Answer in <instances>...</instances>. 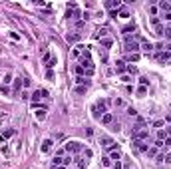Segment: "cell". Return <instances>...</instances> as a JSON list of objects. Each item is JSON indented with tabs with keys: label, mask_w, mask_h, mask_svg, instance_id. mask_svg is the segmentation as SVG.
Returning a JSON list of instances; mask_svg holds the SVG:
<instances>
[{
	"label": "cell",
	"mask_w": 171,
	"mask_h": 169,
	"mask_svg": "<svg viewBox=\"0 0 171 169\" xmlns=\"http://www.w3.org/2000/svg\"><path fill=\"white\" fill-rule=\"evenodd\" d=\"M80 66L86 70V76H94L96 68H94V62H91V56H90V52H88V50L80 56Z\"/></svg>",
	"instance_id": "cell-1"
},
{
	"label": "cell",
	"mask_w": 171,
	"mask_h": 169,
	"mask_svg": "<svg viewBox=\"0 0 171 169\" xmlns=\"http://www.w3.org/2000/svg\"><path fill=\"white\" fill-rule=\"evenodd\" d=\"M124 50H126V54H139L141 52V44L133 40L131 36H126V46H124Z\"/></svg>",
	"instance_id": "cell-2"
},
{
	"label": "cell",
	"mask_w": 171,
	"mask_h": 169,
	"mask_svg": "<svg viewBox=\"0 0 171 169\" xmlns=\"http://www.w3.org/2000/svg\"><path fill=\"white\" fill-rule=\"evenodd\" d=\"M107 100H98L96 101V105L91 108V112H94V117H102L103 113H107Z\"/></svg>",
	"instance_id": "cell-3"
},
{
	"label": "cell",
	"mask_w": 171,
	"mask_h": 169,
	"mask_svg": "<svg viewBox=\"0 0 171 169\" xmlns=\"http://www.w3.org/2000/svg\"><path fill=\"white\" fill-rule=\"evenodd\" d=\"M64 149L68 151L70 155H78V153H82V149H84V147H82L80 141H68V143L64 145Z\"/></svg>",
	"instance_id": "cell-4"
},
{
	"label": "cell",
	"mask_w": 171,
	"mask_h": 169,
	"mask_svg": "<svg viewBox=\"0 0 171 169\" xmlns=\"http://www.w3.org/2000/svg\"><path fill=\"white\" fill-rule=\"evenodd\" d=\"M100 145L103 147V149H117V143H115L114 139L110 137V135H100Z\"/></svg>",
	"instance_id": "cell-5"
},
{
	"label": "cell",
	"mask_w": 171,
	"mask_h": 169,
	"mask_svg": "<svg viewBox=\"0 0 171 169\" xmlns=\"http://www.w3.org/2000/svg\"><path fill=\"white\" fill-rule=\"evenodd\" d=\"M147 137H149V129H147V127H143V129H139V131H133V133H131V139H133V141H145Z\"/></svg>",
	"instance_id": "cell-6"
},
{
	"label": "cell",
	"mask_w": 171,
	"mask_h": 169,
	"mask_svg": "<svg viewBox=\"0 0 171 169\" xmlns=\"http://www.w3.org/2000/svg\"><path fill=\"white\" fill-rule=\"evenodd\" d=\"M42 98H48V91L44 90V88H40V90H36L32 96H30V100H32V103L34 105H38V101L42 100Z\"/></svg>",
	"instance_id": "cell-7"
},
{
	"label": "cell",
	"mask_w": 171,
	"mask_h": 169,
	"mask_svg": "<svg viewBox=\"0 0 171 169\" xmlns=\"http://www.w3.org/2000/svg\"><path fill=\"white\" fill-rule=\"evenodd\" d=\"M155 60H157L159 64H167V62H171V52H167V50H161V52H157V54H155Z\"/></svg>",
	"instance_id": "cell-8"
},
{
	"label": "cell",
	"mask_w": 171,
	"mask_h": 169,
	"mask_svg": "<svg viewBox=\"0 0 171 169\" xmlns=\"http://www.w3.org/2000/svg\"><path fill=\"white\" fill-rule=\"evenodd\" d=\"M74 163L78 169H86L88 167V159L86 157H80V155H74Z\"/></svg>",
	"instance_id": "cell-9"
},
{
	"label": "cell",
	"mask_w": 171,
	"mask_h": 169,
	"mask_svg": "<svg viewBox=\"0 0 171 169\" xmlns=\"http://www.w3.org/2000/svg\"><path fill=\"white\" fill-rule=\"evenodd\" d=\"M151 24H153V28H155V34H157V36H163V26H161V22H159L157 16L151 18Z\"/></svg>",
	"instance_id": "cell-10"
},
{
	"label": "cell",
	"mask_w": 171,
	"mask_h": 169,
	"mask_svg": "<svg viewBox=\"0 0 171 169\" xmlns=\"http://www.w3.org/2000/svg\"><path fill=\"white\" fill-rule=\"evenodd\" d=\"M157 8H159V10H163V14H169V12H171V4L167 2V0H159Z\"/></svg>",
	"instance_id": "cell-11"
},
{
	"label": "cell",
	"mask_w": 171,
	"mask_h": 169,
	"mask_svg": "<svg viewBox=\"0 0 171 169\" xmlns=\"http://www.w3.org/2000/svg\"><path fill=\"white\" fill-rule=\"evenodd\" d=\"M52 145H54V141H52V139H44V141H42V145H40V151H42V153H48V151L52 149Z\"/></svg>",
	"instance_id": "cell-12"
},
{
	"label": "cell",
	"mask_w": 171,
	"mask_h": 169,
	"mask_svg": "<svg viewBox=\"0 0 171 169\" xmlns=\"http://www.w3.org/2000/svg\"><path fill=\"white\" fill-rule=\"evenodd\" d=\"M46 112H48L46 108H36V112H34L36 119H38V122H44L46 119Z\"/></svg>",
	"instance_id": "cell-13"
},
{
	"label": "cell",
	"mask_w": 171,
	"mask_h": 169,
	"mask_svg": "<svg viewBox=\"0 0 171 169\" xmlns=\"http://www.w3.org/2000/svg\"><path fill=\"white\" fill-rule=\"evenodd\" d=\"M100 119H102V124H103V125H112V124H114V113H110V112L103 113Z\"/></svg>",
	"instance_id": "cell-14"
},
{
	"label": "cell",
	"mask_w": 171,
	"mask_h": 169,
	"mask_svg": "<svg viewBox=\"0 0 171 169\" xmlns=\"http://www.w3.org/2000/svg\"><path fill=\"white\" fill-rule=\"evenodd\" d=\"M131 145L135 147L137 151H145V153H147V149H149V145H147V143H145V141H133Z\"/></svg>",
	"instance_id": "cell-15"
},
{
	"label": "cell",
	"mask_w": 171,
	"mask_h": 169,
	"mask_svg": "<svg viewBox=\"0 0 171 169\" xmlns=\"http://www.w3.org/2000/svg\"><path fill=\"white\" fill-rule=\"evenodd\" d=\"M105 8H107V10H115V8H121V2H119V0H110V2H105Z\"/></svg>",
	"instance_id": "cell-16"
},
{
	"label": "cell",
	"mask_w": 171,
	"mask_h": 169,
	"mask_svg": "<svg viewBox=\"0 0 171 169\" xmlns=\"http://www.w3.org/2000/svg\"><path fill=\"white\" fill-rule=\"evenodd\" d=\"M110 159H114V161H119L121 159V153H119V147L117 149H110V155H107Z\"/></svg>",
	"instance_id": "cell-17"
},
{
	"label": "cell",
	"mask_w": 171,
	"mask_h": 169,
	"mask_svg": "<svg viewBox=\"0 0 171 169\" xmlns=\"http://www.w3.org/2000/svg\"><path fill=\"white\" fill-rule=\"evenodd\" d=\"M153 48H155V46L149 44V42H141V50H143L145 54H151V52H153Z\"/></svg>",
	"instance_id": "cell-18"
},
{
	"label": "cell",
	"mask_w": 171,
	"mask_h": 169,
	"mask_svg": "<svg viewBox=\"0 0 171 169\" xmlns=\"http://www.w3.org/2000/svg\"><path fill=\"white\" fill-rule=\"evenodd\" d=\"M62 165H64V157H58V155H56V157L52 159V167H54V169L62 167Z\"/></svg>",
	"instance_id": "cell-19"
},
{
	"label": "cell",
	"mask_w": 171,
	"mask_h": 169,
	"mask_svg": "<svg viewBox=\"0 0 171 169\" xmlns=\"http://www.w3.org/2000/svg\"><path fill=\"white\" fill-rule=\"evenodd\" d=\"M115 70H117V74H121V76H124V72L127 70V68H126V62H117V64H115Z\"/></svg>",
	"instance_id": "cell-20"
},
{
	"label": "cell",
	"mask_w": 171,
	"mask_h": 169,
	"mask_svg": "<svg viewBox=\"0 0 171 169\" xmlns=\"http://www.w3.org/2000/svg\"><path fill=\"white\" fill-rule=\"evenodd\" d=\"M22 86H24V78H22V76H20V78H16V80H14V90H16V91L20 90Z\"/></svg>",
	"instance_id": "cell-21"
},
{
	"label": "cell",
	"mask_w": 171,
	"mask_h": 169,
	"mask_svg": "<svg viewBox=\"0 0 171 169\" xmlns=\"http://www.w3.org/2000/svg\"><path fill=\"white\" fill-rule=\"evenodd\" d=\"M145 96H147V88L145 86H139L137 88V98H145Z\"/></svg>",
	"instance_id": "cell-22"
},
{
	"label": "cell",
	"mask_w": 171,
	"mask_h": 169,
	"mask_svg": "<svg viewBox=\"0 0 171 169\" xmlns=\"http://www.w3.org/2000/svg\"><path fill=\"white\" fill-rule=\"evenodd\" d=\"M139 54H126V62H137Z\"/></svg>",
	"instance_id": "cell-23"
},
{
	"label": "cell",
	"mask_w": 171,
	"mask_h": 169,
	"mask_svg": "<svg viewBox=\"0 0 171 169\" xmlns=\"http://www.w3.org/2000/svg\"><path fill=\"white\" fill-rule=\"evenodd\" d=\"M114 105H115V108H126V101L121 100V98H115V100H114Z\"/></svg>",
	"instance_id": "cell-24"
},
{
	"label": "cell",
	"mask_w": 171,
	"mask_h": 169,
	"mask_svg": "<svg viewBox=\"0 0 171 169\" xmlns=\"http://www.w3.org/2000/svg\"><path fill=\"white\" fill-rule=\"evenodd\" d=\"M102 165L105 169H110V167H112V159H110V157H102Z\"/></svg>",
	"instance_id": "cell-25"
},
{
	"label": "cell",
	"mask_w": 171,
	"mask_h": 169,
	"mask_svg": "<svg viewBox=\"0 0 171 169\" xmlns=\"http://www.w3.org/2000/svg\"><path fill=\"white\" fill-rule=\"evenodd\" d=\"M82 155H84V157H94V151H91V149H88V147H86V149H82Z\"/></svg>",
	"instance_id": "cell-26"
},
{
	"label": "cell",
	"mask_w": 171,
	"mask_h": 169,
	"mask_svg": "<svg viewBox=\"0 0 171 169\" xmlns=\"http://www.w3.org/2000/svg\"><path fill=\"white\" fill-rule=\"evenodd\" d=\"M133 30H135V24H129V26H126V28H124V34H126V36H129V32H133Z\"/></svg>",
	"instance_id": "cell-27"
},
{
	"label": "cell",
	"mask_w": 171,
	"mask_h": 169,
	"mask_svg": "<svg viewBox=\"0 0 171 169\" xmlns=\"http://www.w3.org/2000/svg\"><path fill=\"white\" fill-rule=\"evenodd\" d=\"M119 18H124V20H127V18H129V12H127V8H124V6H121V12H119Z\"/></svg>",
	"instance_id": "cell-28"
},
{
	"label": "cell",
	"mask_w": 171,
	"mask_h": 169,
	"mask_svg": "<svg viewBox=\"0 0 171 169\" xmlns=\"http://www.w3.org/2000/svg\"><path fill=\"white\" fill-rule=\"evenodd\" d=\"M147 155H149V157H157V147H149Z\"/></svg>",
	"instance_id": "cell-29"
},
{
	"label": "cell",
	"mask_w": 171,
	"mask_h": 169,
	"mask_svg": "<svg viewBox=\"0 0 171 169\" xmlns=\"http://www.w3.org/2000/svg\"><path fill=\"white\" fill-rule=\"evenodd\" d=\"M147 12L151 14V18H155V14H157V6H147Z\"/></svg>",
	"instance_id": "cell-30"
},
{
	"label": "cell",
	"mask_w": 171,
	"mask_h": 169,
	"mask_svg": "<svg viewBox=\"0 0 171 169\" xmlns=\"http://www.w3.org/2000/svg\"><path fill=\"white\" fill-rule=\"evenodd\" d=\"M163 125H165V122H163V119H157V122H153V127H157V129H163Z\"/></svg>",
	"instance_id": "cell-31"
},
{
	"label": "cell",
	"mask_w": 171,
	"mask_h": 169,
	"mask_svg": "<svg viewBox=\"0 0 171 169\" xmlns=\"http://www.w3.org/2000/svg\"><path fill=\"white\" fill-rule=\"evenodd\" d=\"M139 86H145V88H147V86H149V80L145 78V76H141V78H139Z\"/></svg>",
	"instance_id": "cell-32"
},
{
	"label": "cell",
	"mask_w": 171,
	"mask_h": 169,
	"mask_svg": "<svg viewBox=\"0 0 171 169\" xmlns=\"http://www.w3.org/2000/svg\"><path fill=\"white\" fill-rule=\"evenodd\" d=\"M165 137H167V133H165V129H159V131H157V139H161V141H163Z\"/></svg>",
	"instance_id": "cell-33"
},
{
	"label": "cell",
	"mask_w": 171,
	"mask_h": 169,
	"mask_svg": "<svg viewBox=\"0 0 171 169\" xmlns=\"http://www.w3.org/2000/svg\"><path fill=\"white\" fill-rule=\"evenodd\" d=\"M102 46L110 48V46H112V40H110V38H102Z\"/></svg>",
	"instance_id": "cell-34"
},
{
	"label": "cell",
	"mask_w": 171,
	"mask_h": 169,
	"mask_svg": "<svg viewBox=\"0 0 171 169\" xmlns=\"http://www.w3.org/2000/svg\"><path fill=\"white\" fill-rule=\"evenodd\" d=\"M2 82H4V84H10V82H12V74H4Z\"/></svg>",
	"instance_id": "cell-35"
},
{
	"label": "cell",
	"mask_w": 171,
	"mask_h": 169,
	"mask_svg": "<svg viewBox=\"0 0 171 169\" xmlns=\"http://www.w3.org/2000/svg\"><path fill=\"white\" fill-rule=\"evenodd\" d=\"M127 115H131V117H137V110H133V108H127Z\"/></svg>",
	"instance_id": "cell-36"
},
{
	"label": "cell",
	"mask_w": 171,
	"mask_h": 169,
	"mask_svg": "<svg viewBox=\"0 0 171 169\" xmlns=\"http://www.w3.org/2000/svg\"><path fill=\"white\" fill-rule=\"evenodd\" d=\"M76 94H86V86H76Z\"/></svg>",
	"instance_id": "cell-37"
},
{
	"label": "cell",
	"mask_w": 171,
	"mask_h": 169,
	"mask_svg": "<svg viewBox=\"0 0 171 169\" xmlns=\"http://www.w3.org/2000/svg\"><path fill=\"white\" fill-rule=\"evenodd\" d=\"M163 36H167V38H171V26H167V28H163Z\"/></svg>",
	"instance_id": "cell-38"
},
{
	"label": "cell",
	"mask_w": 171,
	"mask_h": 169,
	"mask_svg": "<svg viewBox=\"0 0 171 169\" xmlns=\"http://www.w3.org/2000/svg\"><path fill=\"white\" fill-rule=\"evenodd\" d=\"M30 96H32V94H28L26 90H24L22 94H20V98H22V100H30Z\"/></svg>",
	"instance_id": "cell-39"
},
{
	"label": "cell",
	"mask_w": 171,
	"mask_h": 169,
	"mask_svg": "<svg viewBox=\"0 0 171 169\" xmlns=\"http://www.w3.org/2000/svg\"><path fill=\"white\" fill-rule=\"evenodd\" d=\"M163 147H171V137H165L163 139Z\"/></svg>",
	"instance_id": "cell-40"
},
{
	"label": "cell",
	"mask_w": 171,
	"mask_h": 169,
	"mask_svg": "<svg viewBox=\"0 0 171 169\" xmlns=\"http://www.w3.org/2000/svg\"><path fill=\"white\" fill-rule=\"evenodd\" d=\"M105 34H107V30H105V28H102V30H100V32H98V38H100V40H102L103 36H105Z\"/></svg>",
	"instance_id": "cell-41"
},
{
	"label": "cell",
	"mask_w": 171,
	"mask_h": 169,
	"mask_svg": "<svg viewBox=\"0 0 171 169\" xmlns=\"http://www.w3.org/2000/svg\"><path fill=\"white\" fill-rule=\"evenodd\" d=\"M121 82H126V84H129V82H131V76H127V74H124V76H121Z\"/></svg>",
	"instance_id": "cell-42"
},
{
	"label": "cell",
	"mask_w": 171,
	"mask_h": 169,
	"mask_svg": "<svg viewBox=\"0 0 171 169\" xmlns=\"http://www.w3.org/2000/svg\"><path fill=\"white\" fill-rule=\"evenodd\" d=\"M163 161H165V163H171V151H169V153H165V155H163Z\"/></svg>",
	"instance_id": "cell-43"
},
{
	"label": "cell",
	"mask_w": 171,
	"mask_h": 169,
	"mask_svg": "<svg viewBox=\"0 0 171 169\" xmlns=\"http://www.w3.org/2000/svg\"><path fill=\"white\" fill-rule=\"evenodd\" d=\"M46 78H48V80H52V82H54V72H52V70H48V72H46Z\"/></svg>",
	"instance_id": "cell-44"
},
{
	"label": "cell",
	"mask_w": 171,
	"mask_h": 169,
	"mask_svg": "<svg viewBox=\"0 0 171 169\" xmlns=\"http://www.w3.org/2000/svg\"><path fill=\"white\" fill-rule=\"evenodd\" d=\"M127 72H129V74H137V68L135 66H127Z\"/></svg>",
	"instance_id": "cell-45"
},
{
	"label": "cell",
	"mask_w": 171,
	"mask_h": 169,
	"mask_svg": "<svg viewBox=\"0 0 171 169\" xmlns=\"http://www.w3.org/2000/svg\"><path fill=\"white\" fill-rule=\"evenodd\" d=\"M10 38H12V40H20V36H18L16 32H10Z\"/></svg>",
	"instance_id": "cell-46"
},
{
	"label": "cell",
	"mask_w": 171,
	"mask_h": 169,
	"mask_svg": "<svg viewBox=\"0 0 171 169\" xmlns=\"http://www.w3.org/2000/svg\"><path fill=\"white\" fill-rule=\"evenodd\" d=\"M10 135H12V129H8V131H4V133H2V137L6 139V137H10Z\"/></svg>",
	"instance_id": "cell-47"
},
{
	"label": "cell",
	"mask_w": 171,
	"mask_h": 169,
	"mask_svg": "<svg viewBox=\"0 0 171 169\" xmlns=\"http://www.w3.org/2000/svg\"><path fill=\"white\" fill-rule=\"evenodd\" d=\"M165 133H167V137H171V127L169 125H165Z\"/></svg>",
	"instance_id": "cell-48"
},
{
	"label": "cell",
	"mask_w": 171,
	"mask_h": 169,
	"mask_svg": "<svg viewBox=\"0 0 171 169\" xmlns=\"http://www.w3.org/2000/svg\"><path fill=\"white\" fill-rule=\"evenodd\" d=\"M114 169H121V161H115V163H114Z\"/></svg>",
	"instance_id": "cell-49"
},
{
	"label": "cell",
	"mask_w": 171,
	"mask_h": 169,
	"mask_svg": "<svg viewBox=\"0 0 171 169\" xmlns=\"http://www.w3.org/2000/svg\"><path fill=\"white\" fill-rule=\"evenodd\" d=\"M155 147H157V149H159V147H163V141H161V139H157V141H155Z\"/></svg>",
	"instance_id": "cell-50"
},
{
	"label": "cell",
	"mask_w": 171,
	"mask_h": 169,
	"mask_svg": "<svg viewBox=\"0 0 171 169\" xmlns=\"http://www.w3.org/2000/svg\"><path fill=\"white\" fill-rule=\"evenodd\" d=\"M163 20H171V12L169 14H163Z\"/></svg>",
	"instance_id": "cell-51"
},
{
	"label": "cell",
	"mask_w": 171,
	"mask_h": 169,
	"mask_svg": "<svg viewBox=\"0 0 171 169\" xmlns=\"http://www.w3.org/2000/svg\"><path fill=\"white\" fill-rule=\"evenodd\" d=\"M56 169H68V167H66V165H62V167H56Z\"/></svg>",
	"instance_id": "cell-52"
},
{
	"label": "cell",
	"mask_w": 171,
	"mask_h": 169,
	"mask_svg": "<svg viewBox=\"0 0 171 169\" xmlns=\"http://www.w3.org/2000/svg\"><path fill=\"white\" fill-rule=\"evenodd\" d=\"M0 68H2V60H0Z\"/></svg>",
	"instance_id": "cell-53"
}]
</instances>
